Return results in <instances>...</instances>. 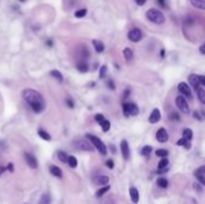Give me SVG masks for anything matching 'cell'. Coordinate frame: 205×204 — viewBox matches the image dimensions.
Returning <instances> with one entry per match:
<instances>
[{
    "mask_svg": "<svg viewBox=\"0 0 205 204\" xmlns=\"http://www.w3.org/2000/svg\"><path fill=\"white\" fill-rule=\"evenodd\" d=\"M22 97L24 99V101L26 102L31 109L35 112V113H41L46 108V101L42 96L41 93L34 90V89H24L23 93H22Z\"/></svg>",
    "mask_w": 205,
    "mask_h": 204,
    "instance_id": "1",
    "label": "cell"
},
{
    "mask_svg": "<svg viewBox=\"0 0 205 204\" xmlns=\"http://www.w3.org/2000/svg\"><path fill=\"white\" fill-rule=\"evenodd\" d=\"M146 18L150 22H152V23H155L157 25H162L166 22L164 14L160 10H157V8H150V10H148L146 11Z\"/></svg>",
    "mask_w": 205,
    "mask_h": 204,
    "instance_id": "2",
    "label": "cell"
},
{
    "mask_svg": "<svg viewBox=\"0 0 205 204\" xmlns=\"http://www.w3.org/2000/svg\"><path fill=\"white\" fill-rule=\"evenodd\" d=\"M87 138L91 142V144L94 145V148H96L101 155H107V147L104 145V143H103L99 137H96V136H93V134H89V133H88V134H87Z\"/></svg>",
    "mask_w": 205,
    "mask_h": 204,
    "instance_id": "3",
    "label": "cell"
},
{
    "mask_svg": "<svg viewBox=\"0 0 205 204\" xmlns=\"http://www.w3.org/2000/svg\"><path fill=\"white\" fill-rule=\"evenodd\" d=\"M122 112H124V115L125 116H131V115H137L139 109H138V106L133 102H127V103H124L122 104Z\"/></svg>",
    "mask_w": 205,
    "mask_h": 204,
    "instance_id": "4",
    "label": "cell"
},
{
    "mask_svg": "<svg viewBox=\"0 0 205 204\" xmlns=\"http://www.w3.org/2000/svg\"><path fill=\"white\" fill-rule=\"evenodd\" d=\"M175 103H176V107L185 114H188L190 113V107H188V103L186 101L185 96L180 95V96H176L175 99Z\"/></svg>",
    "mask_w": 205,
    "mask_h": 204,
    "instance_id": "5",
    "label": "cell"
},
{
    "mask_svg": "<svg viewBox=\"0 0 205 204\" xmlns=\"http://www.w3.org/2000/svg\"><path fill=\"white\" fill-rule=\"evenodd\" d=\"M127 37L132 42H139L143 39V31L140 29H138V28H133V29H131L128 31Z\"/></svg>",
    "mask_w": 205,
    "mask_h": 204,
    "instance_id": "6",
    "label": "cell"
},
{
    "mask_svg": "<svg viewBox=\"0 0 205 204\" xmlns=\"http://www.w3.org/2000/svg\"><path fill=\"white\" fill-rule=\"evenodd\" d=\"M75 147L83 151H94V145L85 139H78L75 142Z\"/></svg>",
    "mask_w": 205,
    "mask_h": 204,
    "instance_id": "7",
    "label": "cell"
},
{
    "mask_svg": "<svg viewBox=\"0 0 205 204\" xmlns=\"http://www.w3.org/2000/svg\"><path fill=\"white\" fill-rule=\"evenodd\" d=\"M24 159H25V162L26 165L30 167V168H37V159L35 157V155L30 154V153H24Z\"/></svg>",
    "mask_w": 205,
    "mask_h": 204,
    "instance_id": "8",
    "label": "cell"
},
{
    "mask_svg": "<svg viewBox=\"0 0 205 204\" xmlns=\"http://www.w3.org/2000/svg\"><path fill=\"white\" fill-rule=\"evenodd\" d=\"M178 89L182 94V96L188 97V99H192V93H191V88L188 87V84H186L185 82H181V83H179Z\"/></svg>",
    "mask_w": 205,
    "mask_h": 204,
    "instance_id": "9",
    "label": "cell"
},
{
    "mask_svg": "<svg viewBox=\"0 0 205 204\" xmlns=\"http://www.w3.org/2000/svg\"><path fill=\"white\" fill-rule=\"evenodd\" d=\"M188 81H190V84L192 85V88H193L194 90H198L199 87L202 85V84H200V76H199V75H190Z\"/></svg>",
    "mask_w": 205,
    "mask_h": 204,
    "instance_id": "10",
    "label": "cell"
},
{
    "mask_svg": "<svg viewBox=\"0 0 205 204\" xmlns=\"http://www.w3.org/2000/svg\"><path fill=\"white\" fill-rule=\"evenodd\" d=\"M156 139L160 142V143H164V142H167L168 139H169V136H168V132H167V130L166 128H160L158 131H157V133H156Z\"/></svg>",
    "mask_w": 205,
    "mask_h": 204,
    "instance_id": "11",
    "label": "cell"
},
{
    "mask_svg": "<svg viewBox=\"0 0 205 204\" xmlns=\"http://www.w3.org/2000/svg\"><path fill=\"white\" fill-rule=\"evenodd\" d=\"M120 150H121V154H122V157L125 160H128L130 157V147H128V143L127 141H121L120 143Z\"/></svg>",
    "mask_w": 205,
    "mask_h": 204,
    "instance_id": "12",
    "label": "cell"
},
{
    "mask_svg": "<svg viewBox=\"0 0 205 204\" xmlns=\"http://www.w3.org/2000/svg\"><path fill=\"white\" fill-rule=\"evenodd\" d=\"M93 181H94V184H96V185L106 186V185H108V183H109V178H108L107 175H101V174H100V175L94 177Z\"/></svg>",
    "mask_w": 205,
    "mask_h": 204,
    "instance_id": "13",
    "label": "cell"
},
{
    "mask_svg": "<svg viewBox=\"0 0 205 204\" xmlns=\"http://www.w3.org/2000/svg\"><path fill=\"white\" fill-rule=\"evenodd\" d=\"M160 119H161V112H160V109L155 108V109L151 112L150 116H149V122H151V124H156V122H158V121H160Z\"/></svg>",
    "mask_w": 205,
    "mask_h": 204,
    "instance_id": "14",
    "label": "cell"
},
{
    "mask_svg": "<svg viewBox=\"0 0 205 204\" xmlns=\"http://www.w3.org/2000/svg\"><path fill=\"white\" fill-rule=\"evenodd\" d=\"M49 173H50L52 175L57 177V178H63V171H61V168L58 167V166H54V165L49 166Z\"/></svg>",
    "mask_w": 205,
    "mask_h": 204,
    "instance_id": "15",
    "label": "cell"
},
{
    "mask_svg": "<svg viewBox=\"0 0 205 204\" xmlns=\"http://www.w3.org/2000/svg\"><path fill=\"white\" fill-rule=\"evenodd\" d=\"M130 197H131L133 203H138V201H139V192H138V190L136 187H131L130 189Z\"/></svg>",
    "mask_w": 205,
    "mask_h": 204,
    "instance_id": "16",
    "label": "cell"
},
{
    "mask_svg": "<svg viewBox=\"0 0 205 204\" xmlns=\"http://www.w3.org/2000/svg\"><path fill=\"white\" fill-rule=\"evenodd\" d=\"M191 5L194 6L196 8L199 10H205V0H190Z\"/></svg>",
    "mask_w": 205,
    "mask_h": 204,
    "instance_id": "17",
    "label": "cell"
},
{
    "mask_svg": "<svg viewBox=\"0 0 205 204\" xmlns=\"http://www.w3.org/2000/svg\"><path fill=\"white\" fill-rule=\"evenodd\" d=\"M93 45H94V48H95V51L97 53H102L103 51H104V45H103V42H101V41L94 40L93 41Z\"/></svg>",
    "mask_w": 205,
    "mask_h": 204,
    "instance_id": "18",
    "label": "cell"
},
{
    "mask_svg": "<svg viewBox=\"0 0 205 204\" xmlns=\"http://www.w3.org/2000/svg\"><path fill=\"white\" fill-rule=\"evenodd\" d=\"M50 203H52V196H50V193H48V192L43 193L41 196V198H40V204H50Z\"/></svg>",
    "mask_w": 205,
    "mask_h": 204,
    "instance_id": "19",
    "label": "cell"
},
{
    "mask_svg": "<svg viewBox=\"0 0 205 204\" xmlns=\"http://www.w3.org/2000/svg\"><path fill=\"white\" fill-rule=\"evenodd\" d=\"M124 58L127 60V61H131L132 59H133V51L131 49V48H128V47H126L125 49H124Z\"/></svg>",
    "mask_w": 205,
    "mask_h": 204,
    "instance_id": "20",
    "label": "cell"
},
{
    "mask_svg": "<svg viewBox=\"0 0 205 204\" xmlns=\"http://www.w3.org/2000/svg\"><path fill=\"white\" fill-rule=\"evenodd\" d=\"M49 75H50L52 77H54L55 79H58L59 82H63V81H64V76H63L61 72L58 71V70H52V71L49 72Z\"/></svg>",
    "mask_w": 205,
    "mask_h": 204,
    "instance_id": "21",
    "label": "cell"
},
{
    "mask_svg": "<svg viewBox=\"0 0 205 204\" xmlns=\"http://www.w3.org/2000/svg\"><path fill=\"white\" fill-rule=\"evenodd\" d=\"M176 145L185 147L186 149H191V142H190V141H187V139H186V138H184V137L176 142Z\"/></svg>",
    "mask_w": 205,
    "mask_h": 204,
    "instance_id": "22",
    "label": "cell"
},
{
    "mask_svg": "<svg viewBox=\"0 0 205 204\" xmlns=\"http://www.w3.org/2000/svg\"><path fill=\"white\" fill-rule=\"evenodd\" d=\"M77 69H78V71H79V72L85 73V72H88L89 66H88V64H87V63L81 61V63H78V64H77Z\"/></svg>",
    "mask_w": 205,
    "mask_h": 204,
    "instance_id": "23",
    "label": "cell"
},
{
    "mask_svg": "<svg viewBox=\"0 0 205 204\" xmlns=\"http://www.w3.org/2000/svg\"><path fill=\"white\" fill-rule=\"evenodd\" d=\"M57 156H58V159H59L61 162H64V163H66V162H67L69 156H67V154H66L65 151H63V150H58V151H57Z\"/></svg>",
    "mask_w": 205,
    "mask_h": 204,
    "instance_id": "24",
    "label": "cell"
},
{
    "mask_svg": "<svg viewBox=\"0 0 205 204\" xmlns=\"http://www.w3.org/2000/svg\"><path fill=\"white\" fill-rule=\"evenodd\" d=\"M37 133H38V136L42 138V139H44V141H50V136H49V133L47 132V131H44L43 128H40L38 131H37Z\"/></svg>",
    "mask_w": 205,
    "mask_h": 204,
    "instance_id": "25",
    "label": "cell"
},
{
    "mask_svg": "<svg viewBox=\"0 0 205 204\" xmlns=\"http://www.w3.org/2000/svg\"><path fill=\"white\" fill-rule=\"evenodd\" d=\"M67 165H69L71 168H76L77 165H78V161H77V159H76L75 156H69V159H67Z\"/></svg>",
    "mask_w": 205,
    "mask_h": 204,
    "instance_id": "26",
    "label": "cell"
},
{
    "mask_svg": "<svg viewBox=\"0 0 205 204\" xmlns=\"http://www.w3.org/2000/svg\"><path fill=\"white\" fill-rule=\"evenodd\" d=\"M182 136H184V138H186L187 141H191V139L193 138V131L190 130V128H185L184 132H182Z\"/></svg>",
    "mask_w": 205,
    "mask_h": 204,
    "instance_id": "27",
    "label": "cell"
},
{
    "mask_svg": "<svg viewBox=\"0 0 205 204\" xmlns=\"http://www.w3.org/2000/svg\"><path fill=\"white\" fill-rule=\"evenodd\" d=\"M197 96H198L199 101L202 102L203 104H205V90H204V89L199 88V89L197 90Z\"/></svg>",
    "mask_w": 205,
    "mask_h": 204,
    "instance_id": "28",
    "label": "cell"
},
{
    "mask_svg": "<svg viewBox=\"0 0 205 204\" xmlns=\"http://www.w3.org/2000/svg\"><path fill=\"white\" fill-rule=\"evenodd\" d=\"M157 185L162 189H167L168 187V180L166 178H158L157 179Z\"/></svg>",
    "mask_w": 205,
    "mask_h": 204,
    "instance_id": "29",
    "label": "cell"
},
{
    "mask_svg": "<svg viewBox=\"0 0 205 204\" xmlns=\"http://www.w3.org/2000/svg\"><path fill=\"white\" fill-rule=\"evenodd\" d=\"M110 190V186L109 185H106V186H103V187H101L97 192H96V197H102L103 195L106 193V192H108Z\"/></svg>",
    "mask_w": 205,
    "mask_h": 204,
    "instance_id": "30",
    "label": "cell"
},
{
    "mask_svg": "<svg viewBox=\"0 0 205 204\" xmlns=\"http://www.w3.org/2000/svg\"><path fill=\"white\" fill-rule=\"evenodd\" d=\"M168 165H169V162H168V159L167 157H164V159H162L160 162H158V169H164V168H168Z\"/></svg>",
    "mask_w": 205,
    "mask_h": 204,
    "instance_id": "31",
    "label": "cell"
},
{
    "mask_svg": "<svg viewBox=\"0 0 205 204\" xmlns=\"http://www.w3.org/2000/svg\"><path fill=\"white\" fill-rule=\"evenodd\" d=\"M151 151H152V147H151V145H145V147H143V149H142V155H143V156H149Z\"/></svg>",
    "mask_w": 205,
    "mask_h": 204,
    "instance_id": "32",
    "label": "cell"
},
{
    "mask_svg": "<svg viewBox=\"0 0 205 204\" xmlns=\"http://www.w3.org/2000/svg\"><path fill=\"white\" fill-rule=\"evenodd\" d=\"M156 155L162 157V159H164V157L168 156V150H166V149H157L156 150Z\"/></svg>",
    "mask_w": 205,
    "mask_h": 204,
    "instance_id": "33",
    "label": "cell"
},
{
    "mask_svg": "<svg viewBox=\"0 0 205 204\" xmlns=\"http://www.w3.org/2000/svg\"><path fill=\"white\" fill-rule=\"evenodd\" d=\"M101 127H102V131L103 132H107V131H109V128H110V122H109V120H104V121H102L101 124Z\"/></svg>",
    "mask_w": 205,
    "mask_h": 204,
    "instance_id": "34",
    "label": "cell"
},
{
    "mask_svg": "<svg viewBox=\"0 0 205 204\" xmlns=\"http://www.w3.org/2000/svg\"><path fill=\"white\" fill-rule=\"evenodd\" d=\"M87 8H81V10H78V11H76V13H75V16L77 17V18H83L84 16H87Z\"/></svg>",
    "mask_w": 205,
    "mask_h": 204,
    "instance_id": "35",
    "label": "cell"
},
{
    "mask_svg": "<svg viewBox=\"0 0 205 204\" xmlns=\"http://www.w3.org/2000/svg\"><path fill=\"white\" fill-rule=\"evenodd\" d=\"M194 175H204L205 177V166H202L194 171Z\"/></svg>",
    "mask_w": 205,
    "mask_h": 204,
    "instance_id": "36",
    "label": "cell"
},
{
    "mask_svg": "<svg viewBox=\"0 0 205 204\" xmlns=\"http://www.w3.org/2000/svg\"><path fill=\"white\" fill-rule=\"evenodd\" d=\"M193 118L197 119V120H199V121H203V120H204V118H203V115L200 114L199 110H196V112L193 113Z\"/></svg>",
    "mask_w": 205,
    "mask_h": 204,
    "instance_id": "37",
    "label": "cell"
},
{
    "mask_svg": "<svg viewBox=\"0 0 205 204\" xmlns=\"http://www.w3.org/2000/svg\"><path fill=\"white\" fill-rule=\"evenodd\" d=\"M106 73H107V66H106V65H102L101 69H100V78H101V79L104 78Z\"/></svg>",
    "mask_w": 205,
    "mask_h": 204,
    "instance_id": "38",
    "label": "cell"
},
{
    "mask_svg": "<svg viewBox=\"0 0 205 204\" xmlns=\"http://www.w3.org/2000/svg\"><path fill=\"white\" fill-rule=\"evenodd\" d=\"M95 120H96L99 124H101V122H102V121H104L106 119H104V115H103V114L99 113V114H96V115H95Z\"/></svg>",
    "mask_w": 205,
    "mask_h": 204,
    "instance_id": "39",
    "label": "cell"
},
{
    "mask_svg": "<svg viewBox=\"0 0 205 204\" xmlns=\"http://www.w3.org/2000/svg\"><path fill=\"white\" fill-rule=\"evenodd\" d=\"M106 166H107L109 169H113V168H114V161H113L112 159L107 160V161H106Z\"/></svg>",
    "mask_w": 205,
    "mask_h": 204,
    "instance_id": "40",
    "label": "cell"
},
{
    "mask_svg": "<svg viewBox=\"0 0 205 204\" xmlns=\"http://www.w3.org/2000/svg\"><path fill=\"white\" fill-rule=\"evenodd\" d=\"M194 177L197 178V180H198V181H199L202 185H204V186H205V177H204V175H194Z\"/></svg>",
    "mask_w": 205,
    "mask_h": 204,
    "instance_id": "41",
    "label": "cell"
},
{
    "mask_svg": "<svg viewBox=\"0 0 205 204\" xmlns=\"http://www.w3.org/2000/svg\"><path fill=\"white\" fill-rule=\"evenodd\" d=\"M107 85L109 87V89H112V90H114L115 89V85H114V83H113V81L112 79H109L108 82H107Z\"/></svg>",
    "mask_w": 205,
    "mask_h": 204,
    "instance_id": "42",
    "label": "cell"
},
{
    "mask_svg": "<svg viewBox=\"0 0 205 204\" xmlns=\"http://www.w3.org/2000/svg\"><path fill=\"white\" fill-rule=\"evenodd\" d=\"M66 103H67V106H69L70 108H73V107H75V103H73V101H72L71 99H66Z\"/></svg>",
    "mask_w": 205,
    "mask_h": 204,
    "instance_id": "43",
    "label": "cell"
},
{
    "mask_svg": "<svg viewBox=\"0 0 205 204\" xmlns=\"http://www.w3.org/2000/svg\"><path fill=\"white\" fill-rule=\"evenodd\" d=\"M170 119L172 120H180V118H179V115L176 113H172L170 114Z\"/></svg>",
    "mask_w": 205,
    "mask_h": 204,
    "instance_id": "44",
    "label": "cell"
},
{
    "mask_svg": "<svg viewBox=\"0 0 205 204\" xmlns=\"http://www.w3.org/2000/svg\"><path fill=\"white\" fill-rule=\"evenodd\" d=\"M6 169H7V171H10V172L12 173V172L14 171V167H13V163H8V165H7V167H6Z\"/></svg>",
    "mask_w": 205,
    "mask_h": 204,
    "instance_id": "45",
    "label": "cell"
},
{
    "mask_svg": "<svg viewBox=\"0 0 205 204\" xmlns=\"http://www.w3.org/2000/svg\"><path fill=\"white\" fill-rule=\"evenodd\" d=\"M199 52H200V54H203V55H205V42L199 47Z\"/></svg>",
    "mask_w": 205,
    "mask_h": 204,
    "instance_id": "46",
    "label": "cell"
},
{
    "mask_svg": "<svg viewBox=\"0 0 205 204\" xmlns=\"http://www.w3.org/2000/svg\"><path fill=\"white\" fill-rule=\"evenodd\" d=\"M136 2H137L139 6H143V5L146 2V0H136Z\"/></svg>",
    "mask_w": 205,
    "mask_h": 204,
    "instance_id": "47",
    "label": "cell"
},
{
    "mask_svg": "<svg viewBox=\"0 0 205 204\" xmlns=\"http://www.w3.org/2000/svg\"><path fill=\"white\" fill-rule=\"evenodd\" d=\"M158 1V4L162 6V7H166V2H164V0H157Z\"/></svg>",
    "mask_w": 205,
    "mask_h": 204,
    "instance_id": "48",
    "label": "cell"
},
{
    "mask_svg": "<svg viewBox=\"0 0 205 204\" xmlns=\"http://www.w3.org/2000/svg\"><path fill=\"white\" fill-rule=\"evenodd\" d=\"M200 84L205 87V77L204 76H200Z\"/></svg>",
    "mask_w": 205,
    "mask_h": 204,
    "instance_id": "49",
    "label": "cell"
},
{
    "mask_svg": "<svg viewBox=\"0 0 205 204\" xmlns=\"http://www.w3.org/2000/svg\"><path fill=\"white\" fill-rule=\"evenodd\" d=\"M5 171H6V168H5V167H1V166H0V175H1V174H2V173H4Z\"/></svg>",
    "mask_w": 205,
    "mask_h": 204,
    "instance_id": "50",
    "label": "cell"
},
{
    "mask_svg": "<svg viewBox=\"0 0 205 204\" xmlns=\"http://www.w3.org/2000/svg\"><path fill=\"white\" fill-rule=\"evenodd\" d=\"M194 189H196V190H198V191H199V192H200V191H202V190H200V187H199V186H198V184H194Z\"/></svg>",
    "mask_w": 205,
    "mask_h": 204,
    "instance_id": "51",
    "label": "cell"
},
{
    "mask_svg": "<svg viewBox=\"0 0 205 204\" xmlns=\"http://www.w3.org/2000/svg\"><path fill=\"white\" fill-rule=\"evenodd\" d=\"M161 57H164V49L161 51Z\"/></svg>",
    "mask_w": 205,
    "mask_h": 204,
    "instance_id": "52",
    "label": "cell"
},
{
    "mask_svg": "<svg viewBox=\"0 0 205 204\" xmlns=\"http://www.w3.org/2000/svg\"><path fill=\"white\" fill-rule=\"evenodd\" d=\"M19 1H22V2H24V1H25V0H19Z\"/></svg>",
    "mask_w": 205,
    "mask_h": 204,
    "instance_id": "53",
    "label": "cell"
}]
</instances>
